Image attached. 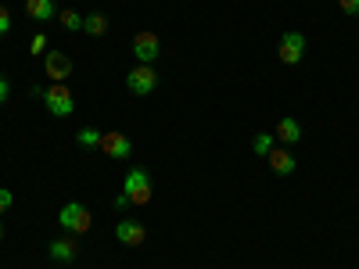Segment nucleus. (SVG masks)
<instances>
[{
    "instance_id": "obj_19",
    "label": "nucleus",
    "mask_w": 359,
    "mask_h": 269,
    "mask_svg": "<svg viewBox=\"0 0 359 269\" xmlns=\"http://www.w3.org/2000/svg\"><path fill=\"white\" fill-rule=\"evenodd\" d=\"M11 205H15V194H11L8 187H0V216H4V212H8Z\"/></svg>"
},
{
    "instance_id": "obj_20",
    "label": "nucleus",
    "mask_w": 359,
    "mask_h": 269,
    "mask_svg": "<svg viewBox=\"0 0 359 269\" xmlns=\"http://www.w3.org/2000/svg\"><path fill=\"white\" fill-rule=\"evenodd\" d=\"M43 47H47V36H43V33H36V36H33V43H29V50H33V54H43Z\"/></svg>"
},
{
    "instance_id": "obj_23",
    "label": "nucleus",
    "mask_w": 359,
    "mask_h": 269,
    "mask_svg": "<svg viewBox=\"0 0 359 269\" xmlns=\"http://www.w3.org/2000/svg\"><path fill=\"white\" fill-rule=\"evenodd\" d=\"M29 94H33L36 101H43V94H47V86H40V83H33V86H29Z\"/></svg>"
},
{
    "instance_id": "obj_11",
    "label": "nucleus",
    "mask_w": 359,
    "mask_h": 269,
    "mask_svg": "<svg viewBox=\"0 0 359 269\" xmlns=\"http://www.w3.org/2000/svg\"><path fill=\"white\" fill-rule=\"evenodd\" d=\"M273 137H277L284 147H291V144H298V140H302V126H298V118L284 115L280 123H277V130H273Z\"/></svg>"
},
{
    "instance_id": "obj_25",
    "label": "nucleus",
    "mask_w": 359,
    "mask_h": 269,
    "mask_svg": "<svg viewBox=\"0 0 359 269\" xmlns=\"http://www.w3.org/2000/svg\"><path fill=\"white\" fill-rule=\"evenodd\" d=\"M0 241H4V226H0Z\"/></svg>"
},
{
    "instance_id": "obj_21",
    "label": "nucleus",
    "mask_w": 359,
    "mask_h": 269,
    "mask_svg": "<svg viewBox=\"0 0 359 269\" xmlns=\"http://www.w3.org/2000/svg\"><path fill=\"white\" fill-rule=\"evenodd\" d=\"M338 8H341L345 15H359V0H338Z\"/></svg>"
},
{
    "instance_id": "obj_9",
    "label": "nucleus",
    "mask_w": 359,
    "mask_h": 269,
    "mask_svg": "<svg viewBox=\"0 0 359 269\" xmlns=\"http://www.w3.org/2000/svg\"><path fill=\"white\" fill-rule=\"evenodd\" d=\"M101 151H104L111 162H126V158L133 155V144H130L126 133H104V137H101Z\"/></svg>"
},
{
    "instance_id": "obj_24",
    "label": "nucleus",
    "mask_w": 359,
    "mask_h": 269,
    "mask_svg": "<svg viewBox=\"0 0 359 269\" xmlns=\"http://www.w3.org/2000/svg\"><path fill=\"white\" fill-rule=\"evenodd\" d=\"M115 208H118V212H126V208H130V198L118 194V198H115Z\"/></svg>"
},
{
    "instance_id": "obj_2",
    "label": "nucleus",
    "mask_w": 359,
    "mask_h": 269,
    "mask_svg": "<svg viewBox=\"0 0 359 269\" xmlns=\"http://www.w3.org/2000/svg\"><path fill=\"white\" fill-rule=\"evenodd\" d=\"M43 108L54 115V118H69L76 111V97H72V90L65 83H50L47 86V94H43Z\"/></svg>"
},
{
    "instance_id": "obj_14",
    "label": "nucleus",
    "mask_w": 359,
    "mask_h": 269,
    "mask_svg": "<svg viewBox=\"0 0 359 269\" xmlns=\"http://www.w3.org/2000/svg\"><path fill=\"white\" fill-rule=\"evenodd\" d=\"M83 33H86V36H104V33H108V15H101V11L86 15V18H83Z\"/></svg>"
},
{
    "instance_id": "obj_15",
    "label": "nucleus",
    "mask_w": 359,
    "mask_h": 269,
    "mask_svg": "<svg viewBox=\"0 0 359 269\" xmlns=\"http://www.w3.org/2000/svg\"><path fill=\"white\" fill-rule=\"evenodd\" d=\"M101 137H104L101 130H94V126H83V130L76 133V144L90 151V147H101Z\"/></svg>"
},
{
    "instance_id": "obj_17",
    "label": "nucleus",
    "mask_w": 359,
    "mask_h": 269,
    "mask_svg": "<svg viewBox=\"0 0 359 269\" xmlns=\"http://www.w3.org/2000/svg\"><path fill=\"white\" fill-rule=\"evenodd\" d=\"M62 25L69 29V33H79V29H83V15L72 11V8H65V11H62Z\"/></svg>"
},
{
    "instance_id": "obj_3",
    "label": "nucleus",
    "mask_w": 359,
    "mask_h": 269,
    "mask_svg": "<svg viewBox=\"0 0 359 269\" xmlns=\"http://www.w3.org/2000/svg\"><path fill=\"white\" fill-rule=\"evenodd\" d=\"M151 176H147L140 165H133L126 172V184H123V194L130 198V205H151Z\"/></svg>"
},
{
    "instance_id": "obj_6",
    "label": "nucleus",
    "mask_w": 359,
    "mask_h": 269,
    "mask_svg": "<svg viewBox=\"0 0 359 269\" xmlns=\"http://www.w3.org/2000/svg\"><path fill=\"white\" fill-rule=\"evenodd\" d=\"M43 72L50 83H65L72 76V57L65 50H47L43 54Z\"/></svg>"
},
{
    "instance_id": "obj_10",
    "label": "nucleus",
    "mask_w": 359,
    "mask_h": 269,
    "mask_svg": "<svg viewBox=\"0 0 359 269\" xmlns=\"http://www.w3.org/2000/svg\"><path fill=\"white\" fill-rule=\"evenodd\" d=\"M47 255L54 258V262H76V255H79V248H76V241L72 237H57V241H50L47 244Z\"/></svg>"
},
{
    "instance_id": "obj_8",
    "label": "nucleus",
    "mask_w": 359,
    "mask_h": 269,
    "mask_svg": "<svg viewBox=\"0 0 359 269\" xmlns=\"http://www.w3.org/2000/svg\"><path fill=\"white\" fill-rule=\"evenodd\" d=\"M115 241L126 248H140L147 241V230L140 219H123V223H115Z\"/></svg>"
},
{
    "instance_id": "obj_1",
    "label": "nucleus",
    "mask_w": 359,
    "mask_h": 269,
    "mask_svg": "<svg viewBox=\"0 0 359 269\" xmlns=\"http://www.w3.org/2000/svg\"><path fill=\"white\" fill-rule=\"evenodd\" d=\"M57 223H62L65 233H86L90 223H94V216H90V208L83 201H65L62 212H57Z\"/></svg>"
},
{
    "instance_id": "obj_18",
    "label": "nucleus",
    "mask_w": 359,
    "mask_h": 269,
    "mask_svg": "<svg viewBox=\"0 0 359 269\" xmlns=\"http://www.w3.org/2000/svg\"><path fill=\"white\" fill-rule=\"evenodd\" d=\"M11 33V11H8V4H0V36H8Z\"/></svg>"
},
{
    "instance_id": "obj_5",
    "label": "nucleus",
    "mask_w": 359,
    "mask_h": 269,
    "mask_svg": "<svg viewBox=\"0 0 359 269\" xmlns=\"http://www.w3.org/2000/svg\"><path fill=\"white\" fill-rule=\"evenodd\" d=\"M155 86H158V76H155L151 65H133L126 72V90H130V94H137V97H147Z\"/></svg>"
},
{
    "instance_id": "obj_7",
    "label": "nucleus",
    "mask_w": 359,
    "mask_h": 269,
    "mask_svg": "<svg viewBox=\"0 0 359 269\" xmlns=\"http://www.w3.org/2000/svg\"><path fill=\"white\" fill-rule=\"evenodd\" d=\"M162 54V43H158V36L155 33H137L133 36V57H137V65H155V57Z\"/></svg>"
},
{
    "instance_id": "obj_4",
    "label": "nucleus",
    "mask_w": 359,
    "mask_h": 269,
    "mask_svg": "<svg viewBox=\"0 0 359 269\" xmlns=\"http://www.w3.org/2000/svg\"><path fill=\"white\" fill-rule=\"evenodd\" d=\"M277 57L284 65H298L306 57V36L298 33V29H287V33L280 36V43H277Z\"/></svg>"
},
{
    "instance_id": "obj_13",
    "label": "nucleus",
    "mask_w": 359,
    "mask_h": 269,
    "mask_svg": "<svg viewBox=\"0 0 359 269\" xmlns=\"http://www.w3.org/2000/svg\"><path fill=\"white\" fill-rule=\"evenodd\" d=\"M25 15L36 18V22H50L57 15V4L54 0H25Z\"/></svg>"
},
{
    "instance_id": "obj_22",
    "label": "nucleus",
    "mask_w": 359,
    "mask_h": 269,
    "mask_svg": "<svg viewBox=\"0 0 359 269\" xmlns=\"http://www.w3.org/2000/svg\"><path fill=\"white\" fill-rule=\"evenodd\" d=\"M8 97H11V83L0 76V104H8Z\"/></svg>"
},
{
    "instance_id": "obj_12",
    "label": "nucleus",
    "mask_w": 359,
    "mask_h": 269,
    "mask_svg": "<svg viewBox=\"0 0 359 269\" xmlns=\"http://www.w3.org/2000/svg\"><path fill=\"white\" fill-rule=\"evenodd\" d=\"M266 162H269V169H273L277 176H291L294 172V155L287 151V147H273V151L266 155Z\"/></svg>"
},
{
    "instance_id": "obj_16",
    "label": "nucleus",
    "mask_w": 359,
    "mask_h": 269,
    "mask_svg": "<svg viewBox=\"0 0 359 269\" xmlns=\"http://www.w3.org/2000/svg\"><path fill=\"white\" fill-rule=\"evenodd\" d=\"M277 147V137L273 133H255V140H252V151L259 155V158H266L269 151Z\"/></svg>"
}]
</instances>
